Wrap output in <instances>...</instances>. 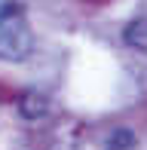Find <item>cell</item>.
Returning a JSON list of instances; mask_svg holds the SVG:
<instances>
[{
  "instance_id": "6da1fadb",
  "label": "cell",
  "mask_w": 147,
  "mask_h": 150,
  "mask_svg": "<svg viewBox=\"0 0 147 150\" xmlns=\"http://www.w3.org/2000/svg\"><path fill=\"white\" fill-rule=\"evenodd\" d=\"M34 49V31L18 0H0V58L22 61Z\"/></svg>"
},
{
  "instance_id": "7a4b0ae2",
  "label": "cell",
  "mask_w": 147,
  "mask_h": 150,
  "mask_svg": "<svg viewBox=\"0 0 147 150\" xmlns=\"http://www.w3.org/2000/svg\"><path fill=\"white\" fill-rule=\"evenodd\" d=\"M126 40H129L132 46H147V18H138L135 25H129Z\"/></svg>"
}]
</instances>
